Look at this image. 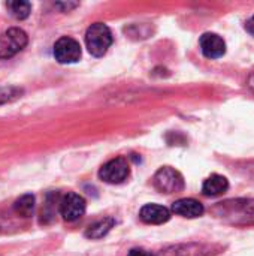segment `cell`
<instances>
[{
  "instance_id": "obj_1",
  "label": "cell",
  "mask_w": 254,
  "mask_h": 256,
  "mask_svg": "<svg viewBox=\"0 0 254 256\" xmlns=\"http://www.w3.org/2000/svg\"><path fill=\"white\" fill-rule=\"evenodd\" d=\"M214 213L232 225H254L253 200H231L220 202Z\"/></svg>"
},
{
  "instance_id": "obj_2",
  "label": "cell",
  "mask_w": 254,
  "mask_h": 256,
  "mask_svg": "<svg viewBox=\"0 0 254 256\" xmlns=\"http://www.w3.org/2000/svg\"><path fill=\"white\" fill-rule=\"evenodd\" d=\"M85 44L91 56L102 57L112 44V33L103 22H94L87 28Z\"/></svg>"
},
{
  "instance_id": "obj_3",
  "label": "cell",
  "mask_w": 254,
  "mask_h": 256,
  "mask_svg": "<svg viewBox=\"0 0 254 256\" xmlns=\"http://www.w3.org/2000/svg\"><path fill=\"white\" fill-rule=\"evenodd\" d=\"M27 33L18 27H12L0 34V58H10L27 45Z\"/></svg>"
},
{
  "instance_id": "obj_4",
  "label": "cell",
  "mask_w": 254,
  "mask_h": 256,
  "mask_svg": "<svg viewBox=\"0 0 254 256\" xmlns=\"http://www.w3.org/2000/svg\"><path fill=\"white\" fill-rule=\"evenodd\" d=\"M154 188L162 194H177L184 189V177L171 166L160 168L154 178H153Z\"/></svg>"
},
{
  "instance_id": "obj_5",
  "label": "cell",
  "mask_w": 254,
  "mask_h": 256,
  "mask_svg": "<svg viewBox=\"0 0 254 256\" xmlns=\"http://www.w3.org/2000/svg\"><path fill=\"white\" fill-rule=\"evenodd\" d=\"M129 174H130V168L124 158H117L106 162L99 171V177L109 184L123 183L129 177Z\"/></svg>"
},
{
  "instance_id": "obj_6",
  "label": "cell",
  "mask_w": 254,
  "mask_h": 256,
  "mask_svg": "<svg viewBox=\"0 0 254 256\" xmlns=\"http://www.w3.org/2000/svg\"><path fill=\"white\" fill-rule=\"evenodd\" d=\"M54 57L63 64L75 63L81 57V46L75 39L63 36L54 45Z\"/></svg>"
},
{
  "instance_id": "obj_7",
  "label": "cell",
  "mask_w": 254,
  "mask_h": 256,
  "mask_svg": "<svg viewBox=\"0 0 254 256\" xmlns=\"http://www.w3.org/2000/svg\"><path fill=\"white\" fill-rule=\"evenodd\" d=\"M85 200L78 194H67L60 202V213L64 220L75 222L85 213Z\"/></svg>"
},
{
  "instance_id": "obj_8",
  "label": "cell",
  "mask_w": 254,
  "mask_h": 256,
  "mask_svg": "<svg viewBox=\"0 0 254 256\" xmlns=\"http://www.w3.org/2000/svg\"><path fill=\"white\" fill-rule=\"evenodd\" d=\"M199 44L204 56L208 58H220L226 52V42L216 33H204Z\"/></svg>"
},
{
  "instance_id": "obj_9",
  "label": "cell",
  "mask_w": 254,
  "mask_h": 256,
  "mask_svg": "<svg viewBox=\"0 0 254 256\" xmlns=\"http://www.w3.org/2000/svg\"><path fill=\"white\" fill-rule=\"evenodd\" d=\"M139 218L144 224L148 225H162L166 224L171 219V212L163 207V206H157V204H147L141 208L139 212Z\"/></svg>"
},
{
  "instance_id": "obj_10",
  "label": "cell",
  "mask_w": 254,
  "mask_h": 256,
  "mask_svg": "<svg viewBox=\"0 0 254 256\" xmlns=\"http://www.w3.org/2000/svg\"><path fill=\"white\" fill-rule=\"evenodd\" d=\"M172 212L175 214H178V216H183V218H187V219H195V218L202 216L205 208L196 200L183 198V200H178V201H175L172 204Z\"/></svg>"
},
{
  "instance_id": "obj_11",
  "label": "cell",
  "mask_w": 254,
  "mask_h": 256,
  "mask_svg": "<svg viewBox=\"0 0 254 256\" xmlns=\"http://www.w3.org/2000/svg\"><path fill=\"white\" fill-rule=\"evenodd\" d=\"M229 189V182L226 177L214 174L211 177H208L202 186V194L205 196H219L222 194H225Z\"/></svg>"
},
{
  "instance_id": "obj_12",
  "label": "cell",
  "mask_w": 254,
  "mask_h": 256,
  "mask_svg": "<svg viewBox=\"0 0 254 256\" xmlns=\"http://www.w3.org/2000/svg\"><path fill=\"white\" fill-rule=\"evenodd\" d=\"M114 219L112 218H105L93 225L88 226V230L85 231V237L90 238V240H99L102 237H105L114 226Z\"/></svg>"
},
{
  "instance_id": "obj_13",
  "label": "cell",
  "mask_w": 254,
  "mask_h": 256,
  "mask_svg": "<svg viewBox=\"0 0 254 256\" xmlns=\"http://www.w3.org/2000/svg\"><path fill=\"white\" fill-rule=\"evenodd\" d=\"M13 208H15L16 214H19L22 218H30L34 210V196L31 194H25V195L19 196L15 201Z\"/></svg>"
},
{
  "instance_id": "obj_14",
  "label": "cell",
  "mask_w": 254,
  "mask_h": 256,
  "mask_svg": "<svg viewBox=\"0 0 254 256\" xmlns=\"http://www.w3.org/2000/svg\"><path fill=\"white\" fill-rule=\"evenodd\" d=\"M7 8H9L12 16H15L16 20H25L31 12V4L28 2H22V0L9 2Z\"/></svg>"
},
{
  "instance_id": "obj_15",
  "label": "cell",
  "mask_w": 254,
  "mask_h": 256,
  "mask_svg": "<svg viewBox=\"0 0 254 256\" xmlns=\"http://www.w3.org/2000/svg\"><path fill=\"white\" fill-rule=\"evenodd\" d=\"M21 94H22V90L18 87H3V88H0V105L12 102L18 98H21Z\"/></svg>"
},
{
  "instance_id": "obj_16",
  "label": "cell",
  "mask_w": 254,
  "mask_h": 256,
  "mask_svg": "<svg viewBox=\"0 0 254 256\" xmlns=\"http://www.w3.org/2000/svg\"><path fill=\"white\" fill-rule=\"evenodd\" d=\"M78 4H79V3H76V2H67V3H66V2H64V3H55V6H57V8H60V9H61L63 12H69L70 9L76 8Z\"/></svg>"
},
{
  "instance_id": "obj_17",
  "label": "cell",
  "mask_w": 254,
  "mask_h": 256,
  "mask_svg": "<svg viewBox=\"0 0 254 256\" xmlns=\"http://www.w3.org/2000/svg\"><path fill=\"white\" fill-rule=\"evenodd\" d=\"M127 256H151V255H150L147 250H144V249H132Z\"/></svg>"
},
{
  "instance_id": "obj_18",
  "label": "cell",
  "mask_w": 254,
  "mask_h": 256,
  "mask_svg": "<svg viewBox=\"0 0 254 256\" xmlns=\"http://www.w3.org/2000/svg\"><path fill=\"white\" fill-rule=\"evenodd\" d=\"M246 30L252 34V36H254V15L247 21V24H246Z\"/></svg>"
},
{
  "instance_id": "obj_19",
  "label": "cell",
  "mask_w": 254,
  "mask_h": 256,
  "mask_svg": "<svg viewBox=\"0 0 254 256\" xmlns=\"http://www.w3.org/2000/svg\"><path fill=\"white\" fill-rule=\"evenodd\" d=\"M250 87H252V90H253L254 93V75L250 78Z\"/></svg>"
}]
</instances>
